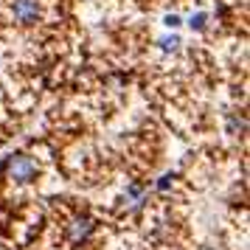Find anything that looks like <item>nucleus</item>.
Segmentation results:
<instances>
[{"label": "nucleus", "mask_w": 250, "mask_h": 250, "mask_svg": "<svg viewBox=\"0 0 250 250\" xmlns=\"http://www.w3.org/2000/svg\"><path fill=\"white\" fill-rule=\"evenodd\" d=\"M3 171L9 174V180L25 186V183H34V180H37L40 166H37V163L28 158V155H12V158L3 163Z\"/></svg>", "instance_id": "obj_1"}, {"label": "nucleus", "mask_w": 250, "mask_h": 250, "mask_svg": "<svg viewBox=\"0 0 250 250\" xmlns=\"http://www.w3.org/2000/svg\"><path fill=\"white\" fill-rule=\"evenodd\" d=\"M93 230H96V219L93 216H76V219H70L65 236H68L70 245H84L93 236Z\"/></svg>", "instance_id": "obj_2"}, {"label": "nucleus", "mask_w": 250, "mask_h": 250, "mask_svg": "<svg viewBox=\"0 0 250 250\" xmlns=\"http://www.w3.org/2000/svg\"><path fill=\"white\" fill-rule=\"evenodd\" d=\"M12 14L20 25H31V23L40 20V3H37V0H14Z\"/></svg>", "instance_id": "obj_3"}, {"label": "nucleus", "mask_w": 250, "mask_h": 250, "mask_svg": "<svg viewBox=\"0 0 250 250\" xmlns=\"http://www.w3.org/2000/svg\"><path fill=\"white\" fill-rule=\"evenodd\" d=\"M146 188L144 186H129L124 191V197H121V205H124L126 211H138V208H144V203H146Z\"/></svg>", "instance_id": "obj_4"}, {"label": "nucleus", "mask_w": 250, "mask_h": 250, "mask_svg": "<svg viewBox=\"0 0 250 250\" xmlns=\"http://www.w3.org/2000/svg\"><path fill=\"white\" fill-rule=\"evenodd\" d=\"M245 129H248V121L242 115H228V132L230 135H245Z\"/></svg>", "instance_id": "obj_5"}, {"label": "nucleus", "mask_w": 250, "mask_h": 250, "mask_svg": "<svg viewBox=\"0 0 250 250\" xmlns=\"http://www.w3.org/2000/svg\"><path fill=\"white\" fill-rule=\"evenodd\" d=\"M160 48H163V51H177V48H180V37H163V40H160Z\"/></svg>", "instance_id": "obj_6"}, {"label": "nucleus", "mask_w": 250, "mask_h": 250, "mask_svg": "<svg viewBox=\"0 0 250 250\" xmlns=\"http://www.w3.org/2000/svg\"><path fill=\"white\" fill-rule=\"evenodd\" d=\"M205 20H208V17H205L203 12H197V14L191 17V28H194V31H203V28H205Z\"/></svg>", "instance_id": "obj_7"}, {"label": "nucleus", "mask_w": 250, "mask_h": 250, "mask_svg": "<svg viewBox=\"0 0 250 250\" xmlns=\"http://www.w3.org/2000/svg\"><path fill=\"white\" fill-rule=\"evenodd\" d=\"M171 183H174V177H171V174H166V177H160V180H158V188H160V191H166Z\"/></svg>", "instance_id": "obj_8"}, {"label": "nucleus", "mask_w": 250, "mask_h": 250, "mask_svg": "<svg viewBox=\"0 0 250 250\" xmlns=\"http://www.w3.org/2000/svg\"><path fill=\"white\" fill-rule=\"evenodd\" d=\"M180 23V17H177V14H169V17H166V25H177Z\"/></svg>", "instance_id": "obj_9"}]
</instances>
